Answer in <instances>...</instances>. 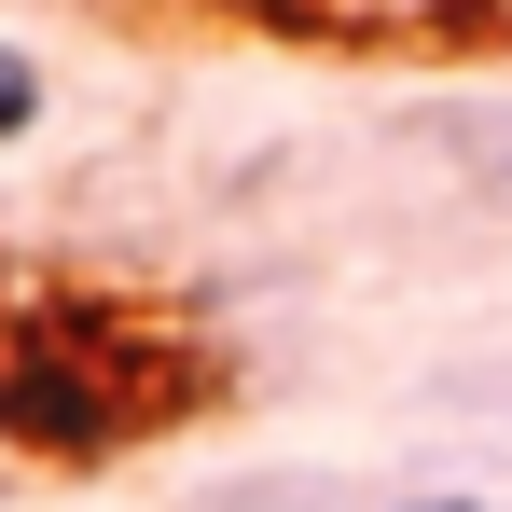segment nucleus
<instances>
[{
	"instance_id": "obj_1",
	"label": "nucleus",
	"mask_w": 512,
	"mask_h": 512,
	"mask_svg": "<svg viewBox=\"0 0 512 512\" xmlns=\"http://www.w3.org/2000/svg\"><path fill=\"white\" fill-rule=\"evenodd\" d=\"M167 402L180 388L153 374L139 319H111L84 291H42V305L0 319V443H28V457H111Z\"/></svg>"
},
{
	"instance_id": "obj_2",
	"label": "nucleus",
	"mask_w": 512,
	"mask_h": 512,
	"mask_svg": "<svg viewBox=\"0 0 512 512\" xmlns=\"http://www.w3.org/2000/svg\"><path fill=\"white\" fill-rule=\"evenodd\" d=\"M263 14H305V28H402V14H443V0H263Z\"/></svg>"
},
{
	"instance_id": "obj_3",
	"label": "nucleus",
	"mask_w": 512,
	"mask_h": 512,
	"mask_svg": "<svg viewBox=\"0 0 512 512\" xmlns=\"http://www.w3.org/2000/svg\"><path fill=\"white\" fill-rule=\"evenodd\" d=\"M42 125V70H28V42H0V139H28Z\"/></svg>"
},
{
	"instance_id": "obj_4",
	"label": "nucleus",
	"mask_w": 512,
	"mask_h": 512,
	"mask_svg": "<svg viewBox=\"0 0 512 512\" xmlns=\"http://www.w3.org/2000/svg\"><path fill=\"white\" fill-rule=\"evenodd\" d=\"M457 139H471V180H485V194H512V125H457Z\"/></svg>"
},
{
	"instance_id": "obj_5",
	"label": "nucleus",
	"mask_w": 512,
	"mask_h": 512,
	"mask_svg": "<svg viewBox=\"0 0 512 512\" xmlns=\"http://www.w3.org/2000/svg\"><path fill=\"white\" fill-rule=\"evenodd\" d=\"M388 512H499V499H471V485H416V499H388Z\"/></svg>"
}]
</instances>
